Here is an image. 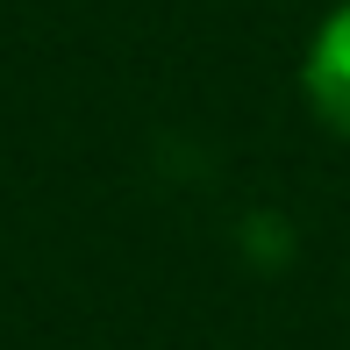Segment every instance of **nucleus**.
Segmentation results:
<instances>
[{
	"label": "nucleus",
	"mask_w": 350,
	"mask_h": 350,
	"mask_svg": "<svg viewBox=\"0 0 350 350\" xmlns=\"http://www.w3.org/2000/svg\"><path fill=\"white\" fill-rule=\"evenodd\" d=\"M300 93H308L314 122L350 143V0L336 14H322V29L308 43V65H300Z\"/></svg>",
	"instance_id": "1"
}]
</instances>
